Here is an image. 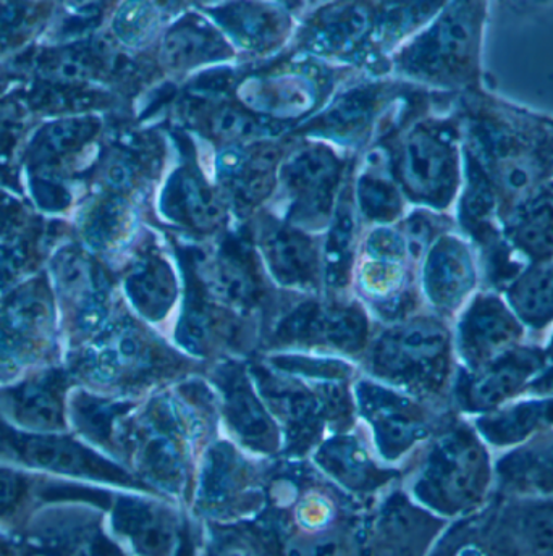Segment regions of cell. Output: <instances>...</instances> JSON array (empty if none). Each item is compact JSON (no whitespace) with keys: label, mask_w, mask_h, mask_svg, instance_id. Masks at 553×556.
<instances>
[{"label":"cell","mask_w":553,"mask_h":556,"mask_svg":"<svg viewBox=\"0 0 553 556\" xmlns=\"http://www.w3.org/2000/svg\"><path fill=\"white\" fill-rule=\"evenodd\" d=\"M180 367V357L148 330L122 320L99 333L68 370L83 389L139 400L149 387L174 377Z\"/></svg>","instance_id":"obj_6"},{"label":"cell","mask_w":553,"mask_h":556,"mask_svg":"<svg viewBox=\"0 0 553 556\" xmlns=\"http://www.w3.org/2000/svg\"><path fill=\"white\" fill-rule=\"evenodd\" d=\"M377 104V91L374 89H357L348 92L339 102L332 105L321 118L319 125L327 134L339 137H351L360 134L369 124Z\"/></svg>","instance_id":"obj_38"},{"label":"cell","mask_w":553,"mask_h":556,"mask_svg":"<svg viewBox=\"0 0 553 556\" xmlns=\"http://www.w3.org/2000/svg\"><path fill=\"white\" fill-rule=\"evenodd\" d=\"M502 296L531 340L544 342L553 330V261L526 264Z\"/></svg>","instance_id":"obj_28"},{"label":"cell","mask_w":553,"mask_h":556,"mask_svg":"<svg viewBox=\"0 0 553 556\" xmlns=\"http://www.w3.org/2000/svg\"><path fill=\"white\" fill-rule=\"evenodd\" d=\"M463 187L485 197L500 224L553 180V118L486 89L458 96Z\"/></svg>","instance_id":"obj_1"},{"label":"cell","mask_w":553,"mask_h":556,"mask_svg":"<svg viewBox=\"0 0 553 556\" xmlns=\"http://www.w3.org/2000/svg\"><path fill=\"white\" fill-rule=\"evenodd\" d=\"M212 383L217 389L218 413L235 442L256 455H277L284 435L248 369L240 364H224L212 374Z\"/></svg>","instance_id":"obj_18"},{"label":"cell","mask_w":553,"mask_h":556,"mask_svg":"<svg viewBox=\"0 0 553 556\" xmlns=\"http://www.w3.org/2000/svg\"><path fill=\"white\" fill-rule=\"evenodd\" d=\"M502 230L506 243L523 263L553 261V180L516 208Z\"/></svg>","instance_id":"obj_27"},{"label":"cell","mask_w":553,"mask_h":556,"mask_svg":"<svg viewBox=\"0 0 553 556\" xmlns=\"http://www.w3.org/2000/svg\"><path fill=\"white\" fill-rule=\"evenodd\" d=\"M114 489L38 475L0 463V531L16 538L39 509L81 503L108 509Z\"/></svg>","instance_id":"obj_15"},{"label":"cell","mask_w":553,"mask_h":556,"mask_svg":"<svg viewBox=\"0 0 553 556\" xmlns=\"http://www.w3.org/2000/svg\"><path fill=\"white\" fill-rule=\"evenodd\" d=\"M354 256L353 207L345 200L337 207L324 251V276L330 288L345 287Z\"/></svg>","instance_id":"obj_37"},{"label":"cell","mask_w":553,"mask_h":556,"mask_svg":"<svg viewBox=\"0 0 553 556\" xmlns=\"http://www.w3.org/2000/svg\"><path fill=\"white\" fill-rule=\"evenodd\" d=\"M489 13L486 2L443 3L415 41L406 46L399 65L424 85L472 94L482 85V42Z\"/></svg>","instance_id":"obj_5"},{"label":"cell","mask_w":553,"mask_h":556,"mask_svg":"<svg viewBox=\"0 0 553 556\" xmlns=\"http://www.w3.org/2000/svg\"><path fill=\"white\" fill-rule=\"evenodd\" d=\"M495 495H553V430L497 456Z\"/></svg>","instance_id":"obj_25"},{"label":"cell","mask_w":553,"mask_h":556,"mask_svg":"<svg viewBox=\"0 0 553 556\" xmlns=\"http://www.w3.org/2000/svg\"><path fill=\"white\" fill-rule=\"evenodd\" d=\"M204 125L212 138L227 144H241L263 137L261 122L240 105H212L204 114Z\"/></svg>","instance_id":"obj_39"},{"label":"cell","mask_w":553,"mask_h":556,"mask_svg":"<svg viewBox=\"0 0 553 556\" xmlns=\"http://www.w3.org/2000/svg\"><path fill=\"white\" fill-rule=\"evenodd\" d=\"M356 200L360 211L374 222H392L402 214L399 188L382 175H363L357 181Z\"/></svg>","instance_id":"obj_40"},{"label":"cell","mask_w":553,"mask_h":556,"mask_svg":"<svg viewBox=\"0 0 553 556\" xmlns=\"http://www.w3.org/2000/svg\"><path fill=\"white\" fill-rule=\"evenodd\" d=\"M201 538H203V556H256L237 545L212 538L203 531V528H201Z\"/></svg>","instance_id":"obj_43"},{"label":"cell","mask_w":553,"mask_h":556,"mask_svg":"<svg viewBox=\"0 0 553 556\" xmlns=\"http://www.w3.org/2000/svg\"><path fill=\"white\" fill-rule=\"evenodd\" d=\"M452 324L456 361L465 370L479 369L531 340L499 291L479 290Z\"/></svg>","instance_id":"obj_17"},{"label":"cell","mask_w":553,"mask_h":556,"mask_svg":"<svg viewBox=\"0 0 553 556\" xmlns=\"http://www.w3.org/2000/svg\"><path fill=\"white\" fill-rule=\"evenodd\" d=\"M108 180L112 187L117 190H124L131 185L134 180V172H131L130 165L124 161H114L108 168Z\"/></svg>","instance_id":"obj_45"},{"label":"cell","mask_w":553,"mask_h":556,"mask_svg":"<svg viewBox=\"0 0 553 556\" xmlns=\"http://www.w3.org/2000/svg\"><path fill=\"white\" fill-rule=\"evenodd\" d=\"M403 489L447 522L482 511L495 496V458L473 420L450 413L410 459Z\"/></svg>","instance_id":"obj_3"},{"label":"cell","mask_w":553,"mask_h":556,"mask_svg":"<svg viewBox=\"0 0 553 556\" xmlns=\"http://www.w3.org/2000/svg\"><path fill=\"white\" fill-rule=\"evenodd\" d=\"M260 250L267 270L281 287L307 291L319 283L316 244L293 225L264 224L260 230Z\"/></svg>","instance_id":"obj_24"},{"label":"cell","mask_w":553,"mask_h":556,"mask_svg":"<svg viewBox=\"0 0 553 556\" xmlns=\"http://www.w3.org/2000/svg\"><path fill=\"white\" fill-rule=\"evenodd\" d=\"M369 323L354 304L306 301L278 323L277 346L321 348L343 354L361 353L367 345Z\"/></svg>","instance_id":"obj_20"},{"label":"cell","mask_w":553,"mask_h":556,"mask_svg":"<svg viewBox=\"0 0 553 556\" xmlns=\"http://www.w3.org/2000/svg\"><path fill=\"white\" fill-rule=\"evenodd\" d=\"M174 556H203V538H201V526L193 516L188 513L184 532H181L180 544Z\"/></svg>","instance_id":"obj_42"},{"label":"cell","mask_w":553,"mask_h":556,"mask_svg":"<svg viewBox=\"0 0 553 556\" xmlns=\"http://www.w3.org/2000/svg\"><path fill=\"white\" fill-rule=\"evenodd\" d=\"M314 465L327 481L363 503L376 502L402 478L395 469L382 468L370 446L350 429L326 437L314 448Z\"/></svg>","instance_id":"obj_22"},{"label":"cell","mask_w":553,"mask_h":556,"mask_svg":"<svg viewBox=\"0 0 553 556\" xmlns=\"http://www.w3.org/2000/svg\"><path fill=\"white\" fill-rule=\"evenodd\" d=\"M395 174L410 200L449 211L463 187V127L458 111L413 125L400 141Z\"/></svg>","instance_id":"obj_8"},{"label":"cell","mask_w":553,"mask_h":556,"mask_svg":"<svg viewBox=\"0 0 553 556\" xmlns=\"http://www.w3.org/2000/svg\"><path fill=\"white\" fill-rule=\"evenodd\" d=\"M0 463L38 475L155 495L127 466L92 448L75 433H46L18 429L2 415Z\"/></svg>","instance_id":"obj_7"},{"label":"cell","mask_w":553,"mask_h":556,"mask_svg":"<svg viewBox=\"0 0 553 556\" xmlns=\"http://www.w3.org/2000/svg\"><path fill=\"white\" fill-rule=\"evenodd\" d=\"M499 500L523 554L553 556V495Z\"/></svg>","instance_id":"obj_34"},{"label":"cell","mask_w":553,"mask_h":556,"mask_svg":"<svg viewBox=\"0 0 553 556\" xmlns=\"http://www.w3.org/2000/svg\"><path fill=\"white\" fill-rule=\"evenodd\" d=\"M427 556H525L499 496L482 511L449 522Z\"/></svg>","instance_id":"obj_23"},{"label":"cell","mask_w":553,"mask_h":556,"mask_svg":"<svg viewBox=\"0 0 553 556\" xmlns=\"http://www.w3.org/2000/svg\"><path fill=\"white\" fill-rule=\"evenodd\" d=\"M201 293L222 309L247 313L260 298L256 274L250 261L237 251L222 250L204 264L200 274Z\"/></svg>","instance_id":"obj_29"},{"label":"cell","mask_w":553,"mask_h":556,"mask_svg":"<svg viewBox=\"0 0 553 556\" xmlns=\"http://www.w3.org/2000/svg\"><path fill=\"white\" fill-rule=\"evenodd\" d=\"M277 155L269 149L230 146L218 154L217 174L238 208H251L273 191Z\"/></svg>","instance_id":"obj_30"},{"label":"cell","mask_w":553,"mask_h":556,"mask_svg":"<svg viewBox=\"0 0 553 556\" xmlns=\"http://www.w3.org/2000/svg\"><path fill=\"white\" fill-rule=\"evenodd\" d=\"M217 20L244 48L267 51L284 39L288 20L273 5L234 3L222 7Z\"/></svg>","instance_id":"obj_35"},{"label":"cell","mask_w":553,"mask_h":556,"mask_svg":"<svg viewBox=\"0 0 553 556\" xmlns=\"http://www.w3.org/2000/svg\"><path fill=\"white\" fill-rule=\"evenodd\" d=\"M15 539L18 556H134L109 531L104 509L81 503L39 509Z\"/></svg>","instance_id":"obj_11"},{"label":"cell","mask_w":553,"mask_h":556,"mask_svg":"<svg viewBox=\"0 0 553 556\" xmlns=\"http://www.w3.org/2000/svg\"><path fill=\"white\" fill-rule=\"evenodd\" d=\"M458 367L452 323L430 311L393 324L369 353L374 380L450 412Z\"/></svg>","instance_id":"obj_4"},{"label":"cell","mask_w":553,"mask_h":556,"mask_svg":"<svg viewBox=\"0 0 553 556\" xmlns=\"http://www.w3.org/2000/svg\"><path fill=\"white\" fill-rule=\"evenodd\" d=\"M155 13L149 5H130L121 20V33L130 41L146 38L154 29Z\"/></svg>","instance_id":"obj_41"},{"label":"cell","mask_w":553,"mask_h":556,"mask_svg":"<svg viewBox=\"0 0 553 556\" xmlns=\"http://www.w3.org/2000/svg\"><path fill=\"white\" fill-rule=\"evenodd\" d=\"M541 342L523 343L475 370L458 367L450 406L456 415L475 419L525 396L526 387L548 366Z\"/></svg>","instance_id":"obj_12"},{"label":"cell","mask_w":553,"mask_h":556,"mask_svg":"<svg viewBox=\"0 0 553 556\" xmlns=\"http://www.w3.org/2000/svg\"><path fill=\"white\" fill-rule=\"evenodd\" d=\"M447 526L395 486L367 508L363 556H427Z\"/></svg>","instance_id":"obj_14"},{"label":"cell","mask_w":553,"mask_h":556,"mask_svg":"<svg viewBox=\"0 0 553 556\" xmlns=\"http://www.w3.org/2000/svg\"><path fill=\"white\" fill-rule=\"evenodd\" d=\"M125 291L144 319L159 323L168 316L177 301V277L171 263L149 253L135 264L125 278Z\"/></svg>","instance_id":"obj_32"},{"label":"cell","mask_w":553,"mask_h":556,"mask_svg":"<svg viewBox=\"0 0 553 556\" xmlns=\"http://www.w3.org/2000/svg\"><path fill=\"white\" fill-rule=\"evenodd\" d=\"M525 396H553V363H549L526 387Z\"/></svg>","instance_id":"obj_44"},{"label":"cell","mask_w":553,"mask_h":556,"mask_svg":"<svg viewBox=\"0 0 553 556\" xmlns=\"http://www.w3.org/2000/svg\"><path fill=\"white\" fill-rule=\"evenodd\" d=\"M267 479L237 446H208L187 509L200 525L228 528L256 518L267 500Z\"/></svg>","instance_id":"obj_9"},{"label":"cell","mask_w":553,"mask_h":556,"mask_svg":"<svg viewBox=\"0 0 553 556\" xmlns=\"http://www.w3.org/2000/svg\"><path fill=\"white\" fill-rule=\"evenodd\" d=\"M0 556H18L16 539L0 531Z\"/></svg>","instance_id":"obj_46"},{"label":"cell","mask_w":553,"mask_h":556,"mask_svg":"<svg viewBox=\"0 0 553 556\" xmlns=\"http://www.w3.org/2000/svg\"><path fill=\"white\" fill-rule=\"evenodd\" d=\"M472 420L492 452H508L552 432L553 396H521L490 415Z\"/></svg>","instance_id":"obj_26"},{"label":"cell","mask_w":553,"mask_h":556,"mask_svg":"<svg viewBox=\"0 0 553 556\" xmlns=\"http://www.w3.org/2000/svg\"><path fill=\"white\" fill-rule=\"evenodd\" d=\"M542 345H544L549 363H553V330L551 333H549L548 337H545V340L544 342H542Z\"/></svg>","instance_id":"obj_47"},{"label":"cell","mask_w":553,"mask_h":556,"mask_svg":"<svg viewBox=\"0 0 553 556\" xmlns=\"http://www.w3.org/2000/svg\"><path fill=\"white\" fill-rule=\"evenodd\" d=\"M353 390L377 456L387 463L410 462L452 413L374 379L361 380Z\"/></svg>","instance_id":"obj_10"},{"label":"cell","mask_w":553,"mask_h":556,"mask_svg":"<svg viewBox=\"0 0 553 556\" xmlns=\"http://www.w3.org/2000/svg\"><path fill=\"white\" fill-rule=\"evenodd\" d=\"M373 13L366 5H336L321 15L311 29L310 45L324 54H348L373 29Z\"/></svg>","instance_id":"obj_36"},{"label":"cell","mask_w":553,"mask_h":556,"mask_svg":"<svg viewBox=\"0 0 553 556\" xmlns=\"http://www.w3.org/2000/svg\"><path fill=\"white\" fill-rule=\"evenodd\" d=\"M162 54L167 67L190 70L228 58L230 49L211 23L198 15H187L168 29Z\"/></svg>","instance_id":"obj_33"},{"label":"cell","mask_w":553,"mask_h":556,"mask_svg":"<svg viewBox=\"0 0 553 556\" xmlns=\"http://www.w3.org/2000/svg\"><path fill=\"white\" fill-rule=\"evenodd\" d=\"M201 383L159 390L122 422L115 458L155 495L187 508L193 492L194 456L208 435L209 417L218 412L217 396Z\"/></svg>","instance_id":"obj_2"},{"label":"cell","mask_w":553,"mask_h":556,"mask_svg":"<svg viewBox=\"0 0 553 556\" xmlns=\"http://www.w3.org/2000/svg\"><path fill=\"white\" fill-rule=\"evenodd\" d=\"M68 369L39 367L0 386V415L32 432H70V396L76 389Z\"/></svg>","instance_id":"obj_19"},{"label":"cell","mask_w":553,"mask_h":556,"mask_svg":"<svg viewBox=\"0 0 553 556\" xmlns=\"http://www.w3.org/2000/svg\"><path fill=\"white\" fill-rule=\"evenodd\" d=\"M162 207L171 220L197 231H214L224 224V206L193 170L175 172L165 188Z\"/></svg>","instance_id":"obj_31"},{"label":"cell","mask_w":553,"mask_h":556,"mask_svg":"<svg viewBox=\"0 0 553 556\" xmlns=\"http://www.w3.org/2000/svg\"><path fill=\"white\" fill-rule=\"evenodd\" d=\"M342 164L326 146L298 149L281 165L280 181L290 200L294 224L316 228L326 224L339 188Z\"/></svg>","instance_id":"obj_21"},{"label":"cell","mask_w":553,"mask_h":556,"mask_svg":"<svg viewBox=\"0 0 553 556\" xmlns=\"http://www.w3.org/2000/svg\"><path fill=\"white\" fill-rule=\"evenodd\" d=\"M420 294L430 313L453 323L481 290L478 254L460 231L440 235L420 261Z\"/></svg>","instance_id":"obj_16"},{"label":"cell","mask_w":553,"mask_h":556,"mask_svg":"<svg viewBox=\"0 0 553 556\" xmlns=\"http://www.w3.org/2000/svg\"><path fill=\"white\" fill-rule=\"evenodd\" d=\"M188 509L164 496L114 490L105 522L115 541L134 556H174Z\"/></svg>","instance_id":"obj_13"}]
</instances>
